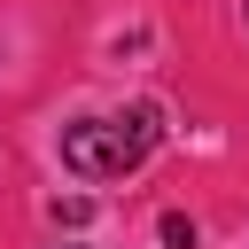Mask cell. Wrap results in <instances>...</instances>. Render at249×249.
I'll return each instance as SVG.
<instances>
[{
	"label": "cell",
	"instance_id": "6da1fadb",
	"mask_svg": "<svg viewBox=\"0 0 249 249\" xmlns=\"http://www.w3.org/2000/svg\"><path fill=\"white\" fill-rule=\"evenodd\" d=\"M156 109H124V117H86V124H70L62 132V163L78 171V179H124L148 148H156Z\"/></svg>",
	"mask_w": 249,
	"mask_h": 249
},
{
	"label": "cell",
	"instance_id": "7a4b0ae2",
	"mask_svg": "<svg viewBox=\"0 0 249 249\" xmlns=\"http://www.w3.org/2000/svg\"><path fill=\"white\" fill-rule=\"evenodd\" d=\"M156 241H163V249H195V226H187V218H179V210H171V218H163V226H156Z\"/></svg>",
	"mask_w": 249,
	"mask_h": 249
}]
</instances>
